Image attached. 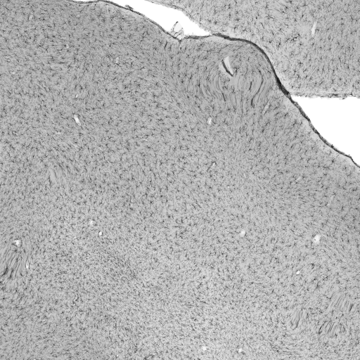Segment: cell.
<instances>
[{
	"mask_svg": "<svg viewBox=\"0 0 360 360\" xmlns=\"http://www.w3.org/2000/svg\"><path fill=\"white\" fill-rule=\"evenodd\" d=\"M173 8L212 34L257 47L290 96L359 97L360 0L176 1Z\"/></svg>",
	"mask_w": 360,
	"mask_h": 360,
	"instance_id": "1",
	"label": "cell"
}]
</instances>
